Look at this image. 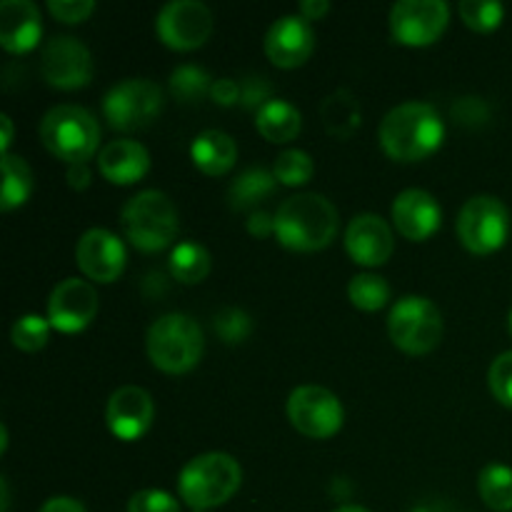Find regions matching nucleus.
<instances>
[{
  "mask_svg": "<svg viewBox=\"0 0 512 512\" xmlns=\"http://www.w3.org/2000/svg\"><path fill=\"white\" fill-rule=\"evenodd\" d=\"M270 98H273V85H270L268 78L248 75L245 80H240V105L260 110Z\"/></svg>",
  "mask_w": 512,
  "mask_h": 512,
  "instance_id": "obj_37",
  "label": "nucleus"
},
{
  "mask_svg": "<svg viewBox=\"0 0 512 512\" xmlns=\"http://www.w3.org/2000/svg\"><path fill=\"white\" fill-rule=\"evenodd\" d=\"M453 115L458 118V123H483L488 120V108L480 98H463L453 105Z\"/></svg>",
  "mask_w": 512,
  "mask_h": 512,
  "instance_id": "obj_39",
  "label": "nucleus"
},
{
  "mask_svg": "<svg viewBox=\"0 0 512 512\" xmlns=\"http://www.w3.org/2000/svg\"><path fill=\"white\" fill-rule=\"evenodd\" d=\"M38 512H85V505L80 500L68 498V495H55L45 500V505Z\"/></svg>",
  "mask_w": 512,
  "mask_h": 512,
  "instance_id": "obj_42",
  "label": "nucleus"
},
{
  "mask_svg": "<svg viewBox=\"0 0 512 512\" xmlns=\"http://www.w3.org/2000/svg\"><path fill=\"white\" fill-rule=\"evenodd\" d=\"M98 308V293L88 280L65 278L50 293L48 320L60 333H80L93 323Z\"/></svg>",
  "mask_w": 512,
  "mask_h": 512,
  "instance_id": "obj_14",
  "label": "nucleus"
},
{
  "mask_svg": "<svg viewBox=\"0 0 512 512\" xmlns=\"http://www.w3.org/2000/svg\"><path fill=\"white\" fill-rule=\"evenodd\" d=\"M128 260L125 243L105 228L85 230L75 245V263L85 278L95 283H113L120 278Z\"/></svg>",
  "mask_w": 512,
  "mask_h": 512,
  "instance_id": "obj_15",
  "label": "nucleus"
},
{
  "mask_svg": "<svg viewBox=\"0 0 512 512\" xmlns=\"http://www.w3.org/2000/svg\"><path fill=\"white\" fill-rule=\"evenodd\" d=\"M320 120L335 138L345 140L363 123V108L350 88H338L320 103Z\"/></svg>",
  "mask_w": 512,
  "mask_h": 512,
  "instance_id": "obj_24",
  "label": "nucleus"
},
{
  "mask_svg": "<svg viewBox=\"0 0 512 512\" xmlns=\"http://www.w3.org/2000/svg\"><path fill=\"white\" fill-rule=\"evenodd\" d=\"M98 168L105 180L115 185H130L143 178L150 168V153L143 143L130 138L110 140L100 148Z\"/></svg>",
  "mask_w": 512,
  "mask_h": 512,
  "instance_id": "obj_21",
  "label": "nucleus"
},
{
  "mask_svg": "<svg viewBox=\"0 0 512 512\" xmlns=\"http://www.w3.org/2000/svg\"><path fill=\"white\" fill-rule=\"evenodd\" d=\"M5 448H8V428L0 425V453H5Z\"/></svg>",
  "mask_w": 512,
  "mask_h": 512,
  "instance_id": "obj_47",
  "label": "nucleus"
},
{
  "mask_svg": "<svg viewBox=\"0 0 512 512\" xmlns=\"http://www.w3.org/2000/svg\"><path fill=\"white\" fill-rule=\"evenodd\" d=\"M243 483V468L228 453L195 455L178 475V493L193 510L218 508L228 503Z\"/></svg>",
  "mask_w": 512,
  "mask_h": 512,
  "instance_id": "obj_3",
  "label": "nucleus"
},
{
  "mask_svg": "<svg viewBox=\"0 0 512 512\" xmlns=\"http://www.w3.org/2000/svg\"><path fill=\"white\" fill-rule=\"evenodd\" d=\"M298 10L305 20H320L330 10V3L328 0H303Z\"/></svg>",
  "mask_w": 512,
  "mask_h": 512,
  "instance_id": "obj_44",
  "label": "nucleus"
},
{
  "mask_svg": "<svg viewBox=\"0 0 512 512\" xmlns=\"http://www.w3.org/2000/svg\"><path fill=\"white\" fill-rule=\"evenodd\" d=\"M255 128L270 143H288L303 130V113L285 98H270L255 110Z\"/></svg>",
  "mask_w": 512,
  "mask_h": 512,
  "instance_id": "obj_23",
  "label": "nucleus"
},
{
  "mask_svg": "<svg viewBox=\"0 0 512 512\" xmlns=\"http://www.w3.org/2000/svg\"><path fill=\"white\" fill-rule=\"evenodd\" d=\"M128 512H180L178 500L165 490H138L128 500Z\"/></svg>",
  "mask_w": 512,
  "mask_h": 512,
  "instance_id": "obj_36",
  "label": "nucleus"
},
{
  "mask_svg": "<svg viewBox=\"0 0 512 512\" xmlns=\"http://www.w3.org/2000/svg\"><path fill=\"white\" fill-rule=\"evenodd\" d=\"M48 10L63 23H83L95 10L93 0H48Z\"/></svg>",
  "mask_w": 512,
  "mask_h": 512,
  "instance_id": "obj_38",
  "label": "nucleus"
},
{
  "mask_svg": "<svg viewBox=\"0 0 512 512\" xmlns=\"http://www.w3.org/2000/svg\"><path fill=\"white\" fill-rule=\"evenodd\" d=\"M490 390H493L495 400L503 403L505 408H512V350H505L493 360L488 373Z\"/></svg>",
  "mask_w": 512,
  "mask_h": 512,
  "instance_id": "obj_35",
  "label": "nucleus"
},
{
  "mask_svg": "<svg viewBox=\"0 0 512 512\" xmlns=\"http://www.w3.org/2000/svg\"><path fill=\"white\" fill-rule=\"evenodd\" d=\"M445 123L438 110L423 100H408L385 113L378 140L393 160H423L443 145Z\"/></svg>",
  "mask_w": 512,
  "mask_h": 512,
  "instance_id": "obj_1",
  "label": "nucleus"
},
{
  "mask_svg": "<svg viewBox=\"0 0 512 512\" xmlns=\"http://www.w3.org/2000/svg\"><path fill=\"white\" fill-rule=\"evenodd\" d=\"M38 133L45 148L68 165L85 163L100 143L98 118L88 108L73 103L50 108L40 120Z\"/></svg>",
  "mask_w": 512,
  "mask_h": 512,
  "instance_id": "obj_5",
  "label": "nucleus"
},
{
  "mask_svg": "<svg viewBox=\"0 0 512 512\" xmlns=\"http://www.w3.org/2000/svg\"><path fill=\"white\" fill-rule=\"evenodd\" d=\"M43 35L38 5L30 0H3L0 3V45L8 53H28Z\"/></svg>",
  "mask_w": 512,
  "mask_h": 512,
  "instance_id": "obj_20",
  "label": "nucleus"
},
{
  "mask_svg": "<svg viewBox=\"0 0 512 512\" xmlns=\"http://www.w3.org/2000/svg\"><path fill=\"white\" fill-rule=\"evenodd\" d=\"M210 98L218 105H235L240 103V83L233 78H218L210 90Z\"/></svg>",
  "mask_w": 512,
  "mask_h": 512,
  "instance_id": "obj_40",
  "label": "nucleus"
},
{
  "mask_svg": "<svg viewBox=\"0 0 512 512\" xmlns=\"http://www.w3.org/2000/svg\"><path fill=\"white\" fill-rule=\"evenodd\" d=\"M215 80L210 73L200 65L185 63L170 73V93L180 100V103H198L205 95H210Z\"/></svg>",
  "mask_w": 512,
  "mask_h": 512,
  "instance_id": "obj_29",
  "label": "nucleus"
},
{
  "mask_svg": "<svg viewBox=\"0 0 512 512\" xmlns=\"http://www.w3.org/2000/svg\"><path fill=\"white\" fill-rule=\"evenodd\" d=\"M120 225L135 248L158 253L178 235V208L163 190H140L120 210Z\"/></svg>",
  "mask_w": 512,
  "mask_h": 512,
  "instance_id": "obj_4",
  "label": "nucleus"
},
{
  "mask_svg": "<svg viewBox=\"0 0 512 512\" xmlns=\"http://www.w3.org/2000/svg\"><path fill=\"white\" fill-rule=\"evenodd\" d=\"M315 173V163L310 158V153L300 148H285L275 155V163H273V175L278 183L290 185H303L313 178Z\"/></svg>",
  "mask_w": 512,
  "mask_h": 512,
  "instance_id": "obj_31",
  "label": "nucleus"
},
{
  "mask_svg": "<svg viewBox=\"0 0 512 512\" xmlns=\"http://www.w3.org/2000/svg\"><path fill=\"white\" fill-rule=\"evenodd\" d=\"M50 338V320L40 318V315L28 313L20 315L13 323V330H10V340L18 350L23 353H38L40 348H45Z\"/></svg>",
  "mask_w": 512,
  "mask_h": 512,
  "instance_id": "obj_32",
  "label": "nucleus"
},
{
  "mask_svg": "<svg viewBox=\"0 0 512 512\" xmlns=\"http://www.w3.org/2000/svg\"><path fill=\"white\" fill-rule=\"evenodd\" d=\"M215 333L220 335V340L228 345H238L243 340L250 338L253 333V320L245 310L240 308H223L220 313H215Z\"/></svg>",
  "mask_w": 512,
  "mask_h": 512,
  "instance_id": "obj_34",
  "label": "nucleus"
},
{
  "mask_svg": "<svg viewBox=\"0 0 512 512\" xmlns=\"http://www.w3.org/2000/svg\"><path fill=\"white\" fill-rule=\"evenodd\" d=\"M0 493H3V512H8L10 495H8V480H5V478H0Z\"/></svg>",
  "mask_w": 512,
  "mask_h": 512,
  "instance_id": "obj_46",
  "label": "nucleus"
},
{
  "mask_svg": "<svg viewBox=\"0 0 512 512\" xmlns=\"http://www.w3.org/2000/svg\"><path fill=\"white\" fill-rule=\"evenodd\" d=\"M458 13L468 28L488 33V30H495L503 23L505 5L498 3V0H460Z\"/></svg>",
  "mask_w": 512,
  "mask_h": 512,
  "instance_id": "obj_33",
  "label": "nucleus"
},
{
  "mask_svg": "<svg viewBox=\"0 0 512 512\" xmlns=\"http://www.w3.org/2000/svg\"><path fill=\"white\" fill-rule=\"evenodd\" d=\"M155 33L168 48H200L213 33V10L200 0H170L155 15Z\"/></svg>",
  "mask_w": 512,
  "mask_h": 512,
  "instance_id": "obj_11",
  "label": "nucleus"
},
{
  "mask_svg": "<svg viewBox=\"0 0 512 512\" xmlns=\"http://www.w3.org/2000/svg\"><path fill=\"white\" fill-rule=\"evenodd\" d=\"M40 73L53 88H83L93 78V55L75 35H55L40 50Z\"/></svg>",
  "mask_w": 512,
  "mask_h": 512,
  "instance_id": "obj_12",
  "label": "nucleus"
},
{
  "mask_svg": "<svg viewBox=\"0 0 512 512\" xmlns=\"http://www.w3.org/2000/svg\"><path fill=\"white\" fill-rule=\"evenodd\" d=\"M338 208L320 193H295L275 213V238L290 250L328 248L338 233Z\"/></svg>",
  "mask_w": 512,
  "mask_h": 512,
  "instance_id": "obj_2",
  "label": "nucleus"
},
{
  "mask_svg": "<svg viewBox=\"0 0 512 512\" xmlns=\"http://www.w3.org/2000/svg\"><path fill=\"white\" fill-rule=\"evenodd\" d=\"M388 335L403 353L425 355L443 340V315L430 298L405 295L390 308Z\"/></svg>",
  "mask_w": 512,
  "mask_h": 512,
  "instance_id": "obj_7",
  "label": "nucleus"
},
{
  "mask_svg": "<svg viewBox=\"0 0 512 512\" xmlns=\"http://www.w3.org/2000/svg\"><path fill=\"white\" fill-rule=\"evenodd\" d=\"M508 325H510V335H512V308H510V318H508Z\"/></svg>",
  "mask_w": 512,
  "mask_h": 512,
  "instance_id": "obj_49",
  "label": "nucleus"
},
{
  "mask_svg": "<svg viewBox=\"0 0 512 512\" xmlns=\"http://www.w3.org/2000/svg\"><path fill=\"white\" fill-rule=\"evenodd\" d=\"M275 183H278V180H275L273 170L260 168V165L240 170V175L233 180V183H230V190H228L230 208L233 210L255 208L260 200H265L268 195H273Z\"/></svg>",
  "mask_w": 512,
  "mask_h": 512,
  "instance_id": "obj_25",
  "label": "nucleus"
},
{
  "mask_svg": "<svg viewBox=\"0 0 512 512\" xmlns=\"http://www.w3.org/2000/svg\"><path fill=\"white\" fill-rule=\"evenodd\" d=\"M450 20L445 0H398L390 8V30L398 43L430 45L443 35Z\"/></svg>",
  "mask_w": 512,
  "mask_h": 512,
  "instance_id": "obj_13",
  "label": "nucleus"
},
{
  "mask_svg": "<svg viewBox=\"0 0 512 512\" xmlns=\"http://www.w3.org/2000/svg\"><path fill=\"white\" fill-rule=\"evenodd\" d=\"M458 238L470 253L488 255L503 248L510 235L508 205L495 195H473L458 213Z\"/></svg>",
  "mask_w": 512,
  "mask_h": 512,
  "instance_id": "obj_9",
  "label": "nucleus"
},
{
  "mask_svg": "<svg viewBox=\"0 0 512 512\" xmlns=\"http://www.w3.org/2000/svg\"><path fill=\"white\" fill-rule=\"evenodd\" d=\"M203 348V330L185 313L160 315L145 335L150 363L163 373H188L198 365Z\"/></svg>",
  "mask_w": 512,
  "mask_h": 512,
  "instance_id": "obj_6",
  "label": "nucleus"
},
{
  "mask_svg": "<svg viewBox=\"0 0 512 512\" xmlns=\"http://www.w3.org/2000/svg\"><path fill=\"white\" fill-rule=\"evenodd\" d=\"M163 110V90L150 78H125L115 83L103 98V115L110 128L130 130L148 128Z\"/></svg>",
  "mask_w": 512,
  "mask_h": 512,
  "instance_id": "obj_8",
  "label": "nucleus"
},
{
  "mask_svg": "<svg viewBox=\"0 0 512 512\" xmlns=\"http://www.w3.org/2000/svg\"><path fill=\"white\" fill-rule=\"evenodd\" d=\"M315 48V33L303 15H280L265 33V55L280 68H298Z\"/></svg>",
  "mask_w": 512,
  "mask_h": 512,
  "instance_id": "obj_18",
  "label": "nucleus"
},
{
  "mask_svg": "<svg viewBox=\"0 0 512 512\" xmlns=\"http://www.w3.org/2000/svg\"><path fill=\"white\" fill-rule=\"evenodd\" d=\"M393 223L408 240H425L443 223V208L423 188H408L393 200Z\"/></svg>",
  "mask_w": 512,
  "mask_h": 512,
  "instance_id": "obj_19",
  "label": "nucleus"
},
{
  "mask_svg": "<svg viewBox=\"0 0 512 512\" xmlns=\"http://www.w3.org/2000/svg\"><path fill=\"white\" fill-rule=\"evenodd\" d=\"M478 493L490 510H512V468L503 463H490L478 475Z\"/></svg>",
  "mask_w": 512,
  "mask_h": 512,
  "instance_id": "obj_28",
  "label": "nucleus"
},
{
  "mask_svg": "<svg viewBox=\"0 0 512 512\" xmlns=\"http://www.w3.org/2000/svg\"><path fill=\"white\" fill-rule=\"evenodd\" d=\"M155 418L153 398L140 385H123L115 390L105 405V423L120 440H138L148 433Z\"/></svg>",
  "mask_w": 512,
  "mask_h": 512,
  "instance_id": "obj_16",
  "label": "nucleus"
},
{
  "mask_svg": "<svg viewBox=\"0 0 512 512\" xmlns=\"http://www.w3.org/2000/svg\"><path fill=\"white\" fill-rule=\"evenodd\" d=\"M0 128H3V138H0V150L5 153H10V143H13V120H10V115H0Z\"/></svg>",
  "mask_w": 512,
  "mask_h": 512,
  "instance_id": "obj_45",
  "label": "nucleus"
},
{
  "mask_svg": "<svg viewBox=\"0 0 512 512\" xmlns=\"http://www.w3.org/2000/svg\"><path fill=\"white\" fill-rule=\"evenodd\" d=\"M3 193H0V208L8 210L18 208L33 193V170L23 155L5 153L3 155Z\"/></svg>",
  "mask_w": 512,
  "mask_h": 512,
  "instance_id": "obj_26",
  "label": "nucleus"
},
{
  "mask_svg": "<svg viewBox=\"0 0 512 512\" xmlns=\"http://www.w3.org/2000/svg\"><path fill=\"white\" fill-rule=\"evenodd\" d=\"M335 512H370V510H365L363 505H343V508H338Z\"/></svg>",
  "mask_w": 512,
  "mask_h": 512,
  "instance_id": "obj_48",
  "label": "nucleus"
},
{
  "mask_svg": "<svg viewBox=\"0 0 512 512\" xmlns=\"http://www.w3.org/2000/svg\"><path fill=\"white\" fill-rule=\"evenodd\" d=\"M345 248L358 265L375 268V265L388 263L395 248L388 220L375 213H358L345 228Z\"/></svg>",
  "mask_w": 512,
  "mask_h": 512,
  "instance_id": "obj_17",
  "label": "nucleus"
},
{
  "mask_svg": "<svg viewBox=\"0 0 512 512\" xmlns=\"http://www.w3.org/2000/svg\"><path fill=\"white\" fill-rule=\"evenodd\" d=\"M193 512H203V510H193Z\"/></svg>",
  "mask_w": 512,
  "mask_h": 512,
  "instance_id": "obj_50",
  "label": "nucleus"
},
{
  "mask_svg": "<svg viewBox=\"0 0 512 512\" xmlns=\"http://www.w3.org/2000/svg\"><path fill=\"white\" fill-rule=\"evenodd\" d=\"M65 178H68L70 188L85 190V188H88V185H90L88 163H73V165H68V173H65Z\"/></svg>",
  "mask_w": 512,
  "mask_h": 512,
  "instance_id": "obj_43",
  "label": "nucleus"
},
{
  "mask_svg": "<svg viewBox=\"0 0 512 512\" xmlns=\"http://www.w3.org/2000/svg\"><path fill=\"white\" fill-rule=\"evenodd\" d=\"M170 273L175 280L185 285L203 283L210 273V253L205 245L193 243V240H185L178 243L170 253Z\"/></svg>",
  "mask_w": 512,
  "mask_h": 512,
  "instance_id": "obj_27",
  "label": "nucleus"
},
{
  "mask_svg": "<svg viewBox=\"0 0 512 512\" xmlns=\"http://www.w3.org/2000/svg\"><path fill=\"white\" fill-rule=\"evenodd\" d=\"M348 298L355 308L365 310V313H375L390 300V285L383 275L358 273L350 278Z\"/></svg>",
  "mask_w": 512,
  "mask_h": 512,
  "instance_id": "obj_30",
  "label": "nucleus"
},
{
  "mask_svg": "<svg viewBox=\"0 0 512 512\" xmlns=\"http://www.w3.org/2000/svg\"><path fill=\"white\" fill-rule=\"evenodd\" d=\"M190 158L205 175H223L238 160V145L225 130H203L190 145Z\"/></svg>",
  "mask_w": 512,
  "mask_h": 512,
  "instance_id": "obj_22",
  "label": "nucleus"
},
{
  "mask_svg": "<svg viewBox=\"0 0 512 512\" xmlns=\"http://www.w3.org/2000/svg\"><path fill=\"white\" fill-rule=\"evenodd\" d=\"M288 418L300 435L313 440L333 438L343 428L345 410L338 395L323 385H300L290 393Z\"/></svg>",
  "mask_w": 512,
  "mask_h": 512,
  "instance_id": "obj_10",
  "label": "nucleus"
},
{
  "mask_svg": "<svg viewBox=\"0 0 512 512\" xmlns=\"http://www.w3.org/2000/svg\"><path fill=\"white\" fill-rule=\"evenodd\" d=\"M248 230L258 238H268L275 235V215H268L265 210H255L248 220Z\"/></svg>",
  "mask_w": 512,
  "mask_h": 512,
  "instance_id": "obj_41",
  "label": "nucleus"
}]
</instances>
